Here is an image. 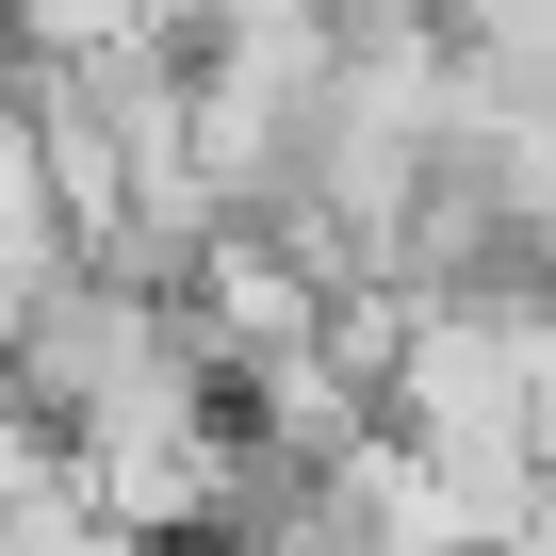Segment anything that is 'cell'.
I'll return each instance as SVG.
<instances>
[{
	"instance_id": "1",
	"label": "cell",
	"mask_w": 556,
	"mask_h": 556,
	"mask_svg": "<svg viewBox=\"0 0 556 556\" xmlns=\"http://www.w3.org/2000/svg\"><path fill=\"white\" fill-rule=\"evenodd\" d=\"M0 556H115V523H99L83 458H34L17 491H0Z\"/></svg>"
},
{
	"instance_id": "2",
	"label": "cell",
	"mask_w": 556,
	"mask_h": 556,
	"mask_svg": "<svg viewBox=\"0 0 556 556\" xmlns=\"http://www.w3.org/2000/svg\"><path fill=\"white\" fill-rule=\"evenodd\" d=\"M148 34H180V0H17L34 66H99V50H148Z\"/></svg>"
}]
</instances>
